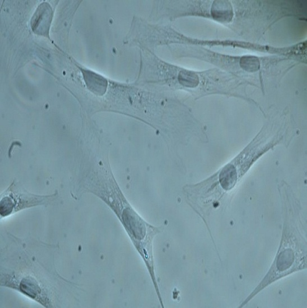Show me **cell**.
<instances>
[{"label": "cell", "instance_id": "obj_1", "mask_svg": "<svg viewBox=\"0 0 307 308\" xmlns=\"http://www.w3.org/2000/svg\"><path fill=\"white\" fill-rule=\"evenodd\" d=\"M53 11L49 3L43 2L39 5L32 17L31 28L33 32L39 36L49 37Z\"/></svg>", "mask_w": 307, "mask_h": 308}, {"label": "cell", "instance_id": "obj_2", "mask_svg": "<svg viewBox=\"0 0 307 308\" xmlns=\"http://www.w3.org/2000/svg\"><path fill=\"white\" fill-rule=\"evenodd\" d=\"M80 69L88 89L96 95L102 96L107 90L106 79L90 70Z\"/></svg>", "mask_w": 307, "mask_h": 308}, {"label": "cell", "instance_id": "obj_3", "mask_svg": "<svg viewBox=\"0 0 307 308\" xmlns=\"http://www.w3.org/2000/svg\"><path fill=\"white\" fill-rule=\"evenodd\" d=\"M212 15L216 20L230 21L233 16L231 4L225 1L214 2L212 8Z\"/></svg>", "mask_w": 307, "mask_h": 308}, {"label": "cell", "instance_id": "obj_4", "mask_svg": "<svg viewBox=\"0 0 307 308\" xmlns=\"http://www.w3.org/2000/svg\"><path fill=\"white\" fill-rule=\"evenodd\" d=\"M241 67L247 72H256L260 69V61L256 57L245 56L240 60Z\"/></svg>", "mask_w": 307, "mask_h": 308}, {"label": "cell", "instance_id": "obj_5", "mask_svg": "<svg viewBox=\"0 0 307 308\" xmlns=\"http://www.w3.org/2000/svg\"><path fill=\"white\" fill-rule=\"evenodd\" d=\"M179 81L184 86L194 87L199 84L198 77L196 74L188 72H183L179 75Z\"/></svg>", "mask_w": 307, "mask_h": 308}, {"label": "cell", "instance_id": "obj_6", "mask_svg": "<svg viewBox=\"0 0 307 308\" xmlns=\"http://www.w3.org/2000/svg\"><path fill=\"white\" fill-rule=\"evenodd\" d=\"M293 261V255L289 252H285L281 254L278 262V267L279 270H286L291 266Z\"/></svg>", "mask_w": 307, "mask_h": 308}]
</instances>
